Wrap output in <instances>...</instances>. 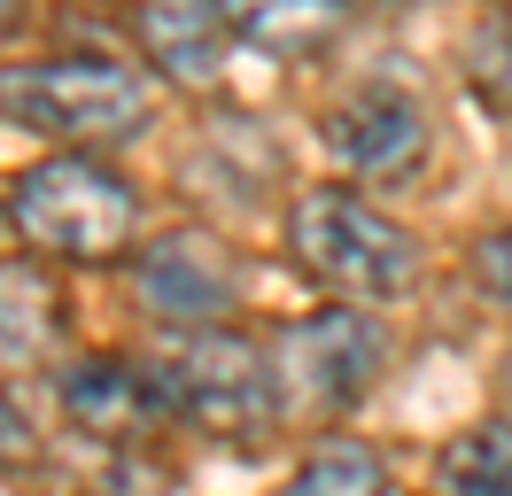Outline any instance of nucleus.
Segmentation results:
<instances>
[{
  "label": "nucleus",
  "mask_w": 512,
  "mask_h": 496,
  "mask_svg": "<svg viewBox=\"0 0 512 496\" xmlns=\"http://www.w3.org/2000/svg\"><path fill=\"white\" fill-rule=\"evenodd\" d=\"M8 225L55 264H117L140 233V194L86 148H55L8 186Z\"/></svg>",
  "instance_id": "obj_2"
},
{
  "label": "nucleus",
  "mask_w": 512,
  "mask_h": 496,
  "mask_svg": "<svg viewBox=\"0 0 512 496\" xmlns=\"http://www.w3.org/2000/svg\"><path fill=\"white\" fill-rule=\"evenodd\" d=\"M0 217H8V210H0Z\"/></svg>",
  "instance_id": "obj_17"
},
{
  "label": "nucleus",
  "mask_w": 512,
  "mask_h": 496,
  "mask_svg": "<svg viewBox=\"0 0 512 496\" xmlns=\"http://www.w3.org/2000/svg\"><path fill=\"white\" fill-rule=\"evenodd\" d=\"M0 117L55 148H117L156 117V86L109 55H47L0 62Z\"/></svg>",
  "instance_id": "obj_1"
},
{
  "label": "nucleus",
  "mask_w": 512,
  "mask_h": 496,
  "mask_svg": "<svg viewBox=\"0 0 512 496\" xmlns=\"http://www.w3.org/2000/svg\"><path fill=\"white\" fill-rule=\"evenodd\" d=\"M474 279L512 310V233H489V241L474 248Z\"/></svg>",
  "instance_id": "obj_14"
},
{
  "label": "nucleus",
  "mask_w": 512,
  "mask_h": 496,
  "mask_svg": "<svg viewBox=\"0 0 512 496\" xmlns=\"http://www.w3.org/2000/svg\"><path fill=\"white\" fill-rule=\"evenodd\" d=\"M288 248H295V272L319 279L326 295H342V303H396V295L419 279L412 225L381 217L365 194H350V186H311V194H295Z\"/></svg>",
  "instance_id": "obj_3"
},
{
  "label": "nucleus",
  "mask_w": 512,
  "mask_h": 496,
  "mask_svg": "<svg viewBox=\"0 0 512 496\" xmlns=\"http://www.w3.org/2000/svg\"><path fill=\"white\" fill-rule=\"evenodd\" d=\"M280 496H388V473L365 442H326Z\"/></svg>",
  "instance_id": "obj_12"
},
{
  "label": "nucleus",
  "mask_w": 512,
  "mask_h": 496,
  "mask_svg": "<svg viewBox=\"0 0 512 496\" xmlns=\"http://www.w3.org/2000/svg\"><path fill=\"white\" fill-rule=\"evenodd\" d=\"M218 8H225V24H233L241 47L280 55V62H303V55H319V47L342 39V24H350L357 0H218Z\"/></svg>",
  "instance_id": "obj_10"
},
{
  "label": "nucleus",
  "mask_w": 512,
  "mask_h": 496,
  "mask_svg": "<svg viewBox=\"0 0 512 496\" xmlns=\"http://www.w3.org/2000/svg\"><path fill=\"white\" fill-rule=\"evenodd\" d=\"M466 78H474V93L497 117H512V24H489L474 47H466Z\"/></svg>",
  "instance_id": "obj_13"
},
{
  "label": "nucleus",
  "mask_w": 512,
  "mask_h": 496,
  "mask_svg": "<svg viewBox=\"0 0 512 496\" xmlns=\"http://www.w3.org/2000/svg\"><path fill=\"white\" fill-rule=\"evenodd\" d=\"M16 16H24V0H0V31L16 24Z\"/></svg>",
  "instance_id": "obj_15"
},
{
  "label": "nucleus",
  "mask_w": 512,
  "mask_h": 496,
  "mask_svg": "<svg viewBox=\"0 0 512 496\" xmlns=\"http://www.w3.org/2000/svg\"><path fill=\"white\" fill-rule=\"evenodd\" d=\"M132 39H140V55L156 62L163 78H179V86H218L233 24H225L218 0H140V8H132Z\"/></svg>",
  "instance_id": "obj_9"
},
{
  "label": "nucleus",
  "mask_w": 512,
  "mask_h": 496,
  "mask_svg": "<svg viewBox=\"0 0 512 496\" xmlns=\"http://www.w3.org/2000/svg\"><path fill=\"white\" fill-rule=\"evenodd\" d=\"M326 148L350 163L357 179H412L419 163H427V109H419L412 86H396V78H365L334 101V117H326Z\"/></svg>",
  "instance_id": "obj_7"
},
{
  "label": "nucleus",
  "mask_w": 512,
  "mask_h": 496,
  "mask_svg": "<svg viewBox=\"0 0 512 496\" xmlns=\"http://www.w3.org/2000/svg\"><path fill=\"white\" fill-rule=\"evenodd\" d=\"M388 341L365 310H311L272 334V380H280V411L288 419H334L350 411L373 372H381Z\"/></svg>",
  "instance_id": "obj_5"
},
{
  "label": "nucleus",
  "mask_w": 512,
  "mask_h": 496,
  "mask_svg": "<svg viewBox=\"0 0 512 496\" xmlns=\"http://www.w3.org/2000/svg\"><path fill=\"white\" fill-rule=\"evenodd\" d=\"M427 496H512V419H481L427 473Z\"/></svg>",
  "instance_id": "obj_11"
},
{
  "label": "nucleus",
  "mask_w": 512,
  "mask_h": 496,
  "mask_svg": "<svg viewBox=\"0 0 512 496\" xmlns=\"http://www.w3.org/2000/svg\"><path fill=\"white\" fill-rule=\"evenodd\" d=\"M163 403L179 427H202L218 442H256L272 434L288 411H280V380H272V349L225 334V326H194L156 357Z\"/></svg>",
  "instance_id": "obj_4"
},
{
  "label": "nucleus",
  "mask_w": 512,
  "mask_h": 496,
  "mask_svg": "<svg viewBox=\"0 0 512 496\" xmlns=\"http://www.w3.org/2000/svg\"><path fill=\"white\" fill-rule=\"evenodd\" d=\"M505 388H512V349H505Z\"/></svg>",
  "instance_id": "obj_16"
},
{
  "label": "nucleus",
  "mask_w": 512,
  "mask_h": 496,
  "mask_svg": "<svg viewBox=\"0 0 512 496\" xmlns=\"http://www.w3.org/2000/svg\"><path fill=\"white\" fill-rule=\"evenodd\" d=\"M55 396H63L70 427L109 442V450H132V442H148L156 427H171L156 365H132V357H78V365H63Z\"/></svg>",
  "instance_id": "obj_8"
},
{
  "label": "nucleus",
  "mask_w": 512,
  "mask_h": 496,
  "mask_svg": "<svg viewBox=\"0 0 512 496\" xmlns=\"http://www.w3.org/2000/svg\"><path fill=\"white\" fill-rule=\"evenodd\" d=\"M132 287H140V303L156 310L163 326L194 334V326H218L225 310L241 303V264L218 248V233L179 225V233H163L156 248H140Z\"/></svg>",
  "instance_id": "obj_6"
}]
</instances>
